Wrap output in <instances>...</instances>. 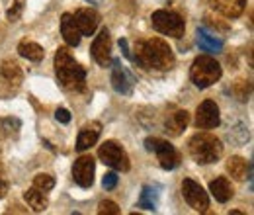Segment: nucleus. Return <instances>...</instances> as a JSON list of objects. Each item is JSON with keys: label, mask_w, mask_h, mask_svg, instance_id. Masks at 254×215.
<instances>
[{"label": "nucleus", "mask_w": 254, "mask_h": 215, "mask_svg": "<svg viewBox=\"0 0 254 215\" xmlns=\"http://www.w3.org/2000/svg\"><path fill=\"white\" fill-rule=\"evenodd\" d=\"M135 55L133 61H137L143 69H157V71H170L174 67V53L170 49V45L160 39L153 37L147 41H139L135 45Z\"/></svg>", "instance_id": "f257e3e1"}, {"label": "nucleus", "mask_w": 254, "mask_h": 215, "mask_svg": "<svg viewBox=\"0 0 254 215\" xmlns=\"http://www.w3.org/2000/svg\"><path fill=\"white\" fill-rule=\"evenodd\" d=\"M55 72L59 84L68 92H82L86 88V71L72 59L66 47H59L55 55Z\"/></svg>", "instance_id": "f03ea898"}, {"label": "nucleus", "mask_w": 254, "mask_h": 215, "mask_svg": "<svg viewBox=\"0 0 254 215\" xmlns=\"http://www.w3.org/2000/svg\"><path fill=\"white\" fill-rule=\"evenodd\" d=\"M191 158L197 164H211L217 162L223 154V145L221 141L211 135V133H197L193 135L188 143Z\"/></svg>", "instance_id": "7ed1b4c3"}, {"label": "nucleus", "mask_w": 254, "mask_h": 215, "mask_svg": "<svg viewBox=\"0 0 254 215\" xmlns=\"http://www.w3.org/2000/svg\"><path fill=\"white\" fill-rule=\"evenodd\" d=\"M221 65L209 55H199L191 63L190 78L197 88H209L211 84H215L221 78Z\"/></svg>", "instance_id": "20e7f679"}, {"label": "nucleus", "mask_w": 254, "mask_h": 215, "mask_svg": "<svg viewBox=\"0 0 254 215\" xmlns=\"http://www.w3.org/2000/svg\"><path fill=\"white\" fill-rule=\"evenodd\" d=\"M151 22H153V28L164 35H170V37H182L184 31H186V24L184 20L176 14V12H170V10H157L153 12L151 16Z\"/></svg>", "instance_id": "39448f33"}, {"label": "nucleus", "mask_w": 254, "mask_h": 215, "mask_svg": "<svg viewBox=\"0 0 254 215\" xmlns=\"http://www.w3.org/2000/svg\"><path fill=\"white\" fill-rule=\"evenodd\" d=\"M145 147L147 151H153L159 158V164L164 168V170H172L180 164V154L178 151L164 139H157V137H149L145 141Z\"/></svg>", "instance_id": "423d86ee"}, {"label": "nucleus", "mask_w": 254, "mask_h": 215, "mask_svg": "<svg viewBox=\"0 0 254 215\" xmlns=\"http://www.w3.org/2000/svg\"><path fill=\"white\" fill-rule=\"evenodd\" d=\"M98 156L104 164H108L114 170H120V172L129 170V156H127L126 149L122 145H118L116 141H106L98 149Z\"/></svg>", "instance_id": "0eeeda50"}, {"label": "nucleus", "mask_w": 254, "mask_h": 215, "mask_svg": "<svg viewBox=\"0 0 254 215\" xmlns=\"http://www.w3.org/2000/svg\"><path fill=\"white\" fill-rule=\"evenodd\" d=\"M182 196H184V200L188 202V206L193 212H199V214L207 212V208H209L207 192L197 182H193L191 178H184V182H182Z\"/></svg>", "instance_id": "6e6552de"}, {"label": "nucleus", "mask_w": 254, "mask_h": 215, "mask_svg": "<svg viewBox=\"0 0 254 215\" xmlns=\"http://www.w3.org/2000/svg\"><path fill=\"white\" fill-rule=\"evenodd\" d=\"M112 86H114L116 92L124 94V96H129L133 92V86H135L133 74L129 72L126 65H122L120 59L112 61Z\"/></svg>", "instance_id": "1a4fd4ad"}, {"label": "nucleus", "mask_w": 254, "mask_h": 215, "mask_svg": "<svg viewBox=\"0 0 254 215\" xmlns=\"http://www.w3.org/2000/svg\"><path fill=\"white\" fill-rule=\"evenodd\" d=\"M94 172L96 162L90 154H84V156L76 158L74 164H72V178L80 188H90L94 184Z\"/></svg>", "instance_id": "9d476101"}, {"label": "nucleus", "mask_w": 254, "mask_h": 215, "mask_svg": "<svg viewBox=\"0 0 254 215\" xmlns=\"http://www.w3.org/2000/svg\"><path fill=\"white\" fill-rule=\"evenodd\" d=\"M221 122V116H219V108L213 100H205L197 106V112H195V125L197 129H213L217 127Z\"/></svg>", "instance_id": "9b49d317"}, {"label": "nucleus", "mask_w": 254, "mask_h": 215, "mask_svg": "<svg viewBox=\"0 0 254 215\" xmlns=\"http://www.w3.org/2000/svg\"><path fill=\"white\" fill-rule=\"evenodd\" d=\"M90 51H92L94 61L100 67H108L110 65V61H112V37H110V31L106 30V28L96 35Z\"/></svg>", "instance_id": "f8f14e48"}, {"label": "nucleus", "mask_w": 254, "mask_h": 215, "mask_svg": "<svg viewBox=\"0 0 254 215\" xmlns=\"http://www.w3.org/2000/svg\"><path fill=\"white\" fill-rule=\"evenodd\" d=\"M72 18H74V24H76V28L80 31V35H92L96 28H98V22H100L98 14H96L94 10H90V8L76 10Z\"/></svg>", "instance_id": "ddd939ff"}, {"label": "nucleus", "mask_w": 254, "mask_h": 215, "mask_svg": "<svg viewBox=\"0 0 254 215\" xmlns=\"http://www.w3.org/2000/svg\"><path fill=\"white\" fill-rule=\"evenodd\" d=\"M211 6L227 18H237L245 12L247 0H211Z\"/></svg>", "instance_id": "4468645a"}, {"label": "nucleus", "mask_w": 254, "mask_h": 215, "mask_svg": "<svg viewBox=\"0 0 254 215\" xmlns=\"http://www.w3.org/2000/svg\"><path fill=\"white\" fill-rule=\"evenodd\" d=\"M61 33H63V39L66 41V45L76 47L80 43V31L74 24L72 14H63V18H61Z\"/></svg>", "instance_id": "2eb2a0df"}, {"label": "nucleus", "mask_w": 254, "mask_h": 215, "mask_svg": "<svg viewBox=\"0 0 254 215\" xmlns=\"http://www.w3.org/2000/svg\"><path fill=\"white\" fill-rule=\"evenodd\" d=\"M98 137H100V123H90V125H86V127L78 133V139H76V151L82 153V151L90 149L92 145H96Z\"/></svg>", "instance_id": "dca6fc26"}, {"label": "nucleus", "mask_w": 254, "mask_h": 215, "mask_svg": "<svg viewBox=\"0 0 254 215\" xmlns=\"http://www.w3.org/2000/svg\"><path fill=\"white\" fill-rule=\"evenodd\" d=\"M209 192H211V196L217 200V202H229L231 198H233V186L231 182L225 178V176H217L215 180H211L209 182Z\"/></svg>", "instance_id": "f3484780"}, {"label": "nucleus", "mask_w": 254, "mask_h": 215, "mask_svg": "<svg viewBox=\"0 0 254 215\" xmlns=\"http://www.w3.org/2000/svg\"><path fill=\"white\" fill-rule=\"evenodd\" d=\"M190 122V116H188V112L186 110H178V112H174V114H170L168 118H166V131L170 133V135H180L184 129H186V125Z\"/></svg>", "instance_id": "a211bd4d"}, {"label": "nucleus", "mask_w": 254, "mask_h": 215, "mask_svg": "<svg viewBox=\"0 0 254 215\" xmlns=\"http://www.w3.org/2000/svg\"><path fill=\"white\" fill-rule=\"evenodd\" d=\"M24 200L28 202V206L32 208L33 212H45L47 206H49V200H47L45 192L39 190V188H35V186L30 188L28 192H24Z\"/></svg>", "instance_id": "6ab92c4d"}, {"label": "nucleus", "mask_w": 254, "mask_h": 215, "mask_svg": "<svg viewBox=\"0 0 254 215\" xmlns=\"http://www.w3.org/2000/svg\"><path fill=\"white\" fill-rule=\"evenodd\" d=\"M197 45H199L201 51H209V53H213V51H221L223 49L221 39L215 37L213 33H209L207 30H203V28L197 30Z\"/></svg>", "instance_id": "aec40b11"}, {"label": "nucleus", "mask_w": 254, "mask_h": 215, "mask_svg": "<svg viewBox=\"0 0 254 215\" xmlns=\"http://www.w3.org/2000/svg\"><path fill=\"white\" fill-rule=\"evenodd\" d=\"M18 53L24 57V59H28V61H41L43 57H45V51H43V47L41 45H37L35 41H28V39H24V41H20V45H18Z\"/></svg>", "instance_id": "412c9836"}, {"label": "nucleus", "mask_w": 254, "mask_h": 215, "mask_svg": "<svg viewBox=\"0 0 254 215\" xmlns=\"http://www.w3.org/2000/svg\"><path fill=\"white\" fill-rule=\"evenodd\" d=\"M227 170L235 180H245L247 172L251 174V164H247V160L243 156H231L227 160Z\"/></svg>", "instance_id": "4be33fe9"}, {"label": "nucleus", "mask_w": 254, "mask_h": 215, "mask_svg": "<svg viewBox=\"0 0 254 215\" xmlns=\"http://www.w3.org/2000/svg\"><path fill=\"white\" fill-rule=\"evenodd\" d=\"M0 72H2V76L10 82V84H14V86H18L22 80H24V74H22V69H20V65L16 61H4L2 63V67H0Z\"/></svg>", "instance_id": "5701e85b"}, {"label": "nucleus", "mask_w": 254, "mask_h": 215, "mask_svg": "<svg viewBox=\"0 0 254 215\" xmlns=\"http://www.w3.org/2000/svg\"><path fill=\"white\" fill-rule=\"evenodd\" d=\"M157 200H159V192L157 188L153 186H143V192H141V198H139V208L147 210V212H153L157 208Z\"/></svg>", "instance_id": "b1692460"}, {"label": "nucleus", "mask_w": 254, "mask_h": 215, "mask_svg": "<svg viewBox=\"0 0 254 215\" xmlns=\"http://www.w3.org/2000/svg\"><path fill=\"white\" fill-rule=\"evenodd\" d=\"M233 94L237 96V100L247 102L249 96H251V82L249 80H237L235 86H233Z\"/></svg>", "instance_id": "393cba45"}, {"label": "nucleus", "mask_w": 254, "mask_h": 215, "mask_svg": "<svg viewBox=\"0 0 254 215\" xmlns=\"http://www.w3.org/2000/svg\"><path fill=\"white\" fill-rule=\"evenodd\" d=\"M33 186L39 188V190H43V192H49V190L55 188V178L49 176V174H37L33 178Z\"/></svg>", "instance_id": "a878e982"}, {"label": "nucleus", "mask_w": 254, "mask_h": 215, "mask_svg": "<svg viewBox=\"0 0 254 215\" xmlns=\"http://www.w3.org/2000/svg\"><path fill=\"white\" fill-rule=\"evenodd\" d=\"M0 123H2V129H4L8 135H16L18 129H20V125H22L20 120H16V118H4Z\"/></svg>", "instance_id": "bb28decb"}, {"label": "nucleus", "mask_w": 254, "mask_h": 215, "mask_svg": "<svg viewBox=\"0 0 254 215\" xmlns=\"http://www.w3.org/2000/svg\"><path fill=\"white\" fill-rule=\"evenodd\" d=\"M98 214H108V215H120V208L116 202L112 200H106V202H100V208H98Z\"/></svg>", "instance_id": "cd10ccee"}, {"label": "nucleus", "mask_w": 254, "mask_h": 215, "mask_svg": "<svg viewBox=\"0 0 254 215\" xmlns=\"http://www.w3.org/2000/svg\"><path fill=\"white\" fill-rule=\"evenodd\" d=\"M102 184H104L106 190H114V188L118 186V174H116V172H108V174L104 176Z\"/></svg>", "instance_id": "c85d7f7f"}, {"label": "nucleus", "mask_w": 254, "mask_h": 215, "mask_svg": "<svg viewBox=\"0 0 254 215\" xmlns=\"http://www.w3.org/2000/svg\"><path fill=\"white\" fill-rule=\"evenodd\" d=\"M8 188H10V184H8V178H6V172H4V168L0 166V200L8 194Z\"/></svg>", "instance_id": "c756f323"}, {"label": "nucleus", "mask_w": 254, "mask_h": 215, "mask_svg": "<svg viewBox=\"0 0 254 215\" xmlns=\"http://www.w3.org/2000/svg\"><path fill=\"white\" fill-rule=\"evenodd\" d=\"M20 12H22V0H16L14 8H10V10H8V20H10V22L18 20V18H20Z\"/></svg>", "instance_id": "7c9ffc66"}, {"label": "nucleus", "mask_w": 254, "mask_h": 215, "mask_svg": "<svg viewBox=\"0 0 254 215\" xmlns=\"http://www.w3.org/2000/svg\"><path fill=\"white\" fill-rule=\"evenodd\" d=\"M55 120L61 123H68L70 122V114H68V110H64V108H59L57 112H55Z\"/></svg>", "instance_id": "2f4dec72"}, {"label": "nucleus", "mask_w": 254, "mask_h": 215, "mask_svg": "<svg viewBox=\"0 0 254 215\" xmlns=\"http://www.w3.org/2000/svg\"><path fill=\"white\" fill-rule=\"evenodd\" d=\"M120 47H122V51H124V55H126L127 59H131V51L127 47V39H120Z\"/></svg>", "instance_id": "473e14b6"}]
</instances>
